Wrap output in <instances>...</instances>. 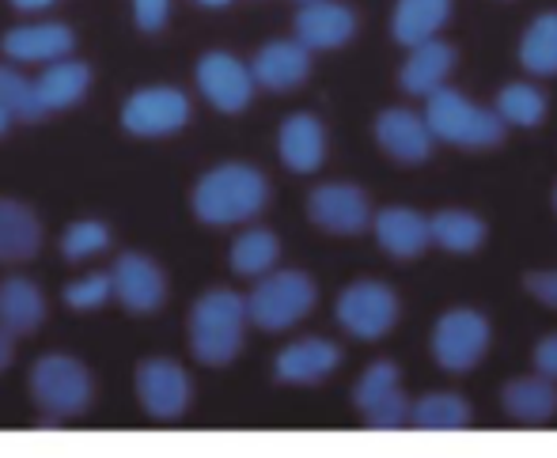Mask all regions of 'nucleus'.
I'll list each match as a JSON object with an SVG mask.
<instances>
[{"label":"nucleus","instance_id":"41","mask_svg":"<svg viewBox=\"0 0 557 458\" xmlns=\"http://www.w3.org/2000/svg\"><path fill=\"white\" fill-rule=\"evenodd\" d=\"M8 125H12V114H8V110L0 107V137H4V133H8Z\"/></svg>","mask_w":557,"mask_h":458},{"label":"nucleus","instance_id":"43","mask_svg":"<svg viewBox=\"0 0 557 458\" xmlns=\"http://www.w3.org/2000/svg\"><path fill=\"white\" fill-rule=\"evenodd\" d=\"M554 209H557V189H554Z\"/></svg>","mask_w":557,"mask_h":458},{"label":"nucleus","instance_id":"26","mask_svg":"<svg viewBox=\"0 0 557 458\" xmlns=\"http://www.w3.org/2000/svg\"><path fill=\"white\" fill-rule=\"evenodd\" d=\"M410 424L421 432H462L474 424V409L467 406V398L459 394H425L421 401H413Z\"/></svg>","mask_w":557,"mask_h":458},{"label":"nucleus","instance_id":"15","mask_svg":"<svg viewBox=\"0 0 557 458\" xmlns=\"http://www.w3.org/2000/svg\"><path fill=\"white\" fill-rule=\"evenodd\" d=\"M250 76H255V88L293 91L311 76V50L296 42V38L293 42H285V38L265 42L250 61Z\"/></svg>","mask_w":557,"mask_h":458},{"label":"nucleus","instance_id":"5","mask_svg":"<svg viewBox=\"0 0 557 458\" xmlns=\"http://www.w3.org/2000/svg\"><path fill=\"white\" fill-rule=\"evenodd\" d=\"M30 394L53 417H76L91 401V371L76 357L46 352L30 368Z\"/></svg>","mask_w":557,"mask_h":458},{"label":"nucleus","instance_id":"30","mask_svg":"<svg viewBox=\"0 0 557 458\" xmlns=\"http://www.w3.org/2000/svg\"><path fill=\"white\" fill-rule=\"evenodd\" d=\"M497 117L505 125H520V129H531L546 117V95L535 88V84H508V88L497 91Z\"/></svg>","mask_w":557,"mask_h":458},{"label":"nucleus","instance_id":"11","mask_svg":"<svg viewBox=\"0 0 557 458\" xmlns=\"http://www.w3.org/2000/svg\"><path fill=\"white\" fill-rule=\"evenodd\" d=\"M308 216L315 227L331 235H360L372 227V205L368 194L352 183H323L311 189Z\"/></svg>","mask_w":557,"mask_h":458},{"label":"nucleus","instance_id":"9","mask_svg":"<svg viewBox=\"0 0 557 458\" xmlns=\"http://www.w3.org/2000/svg\"><path fill=\"white\" fill-rule=\"evenodd\" d=\"M137 398L156 421H178L190 409L194 383L186 368L171 357H148L137 368Z\"/></svg>","mask_w":557,"mask_h":458},{"label":"nucleus","instance_id":"13","mask_svg":"<svg viewBox=\"0 0 557 458\" xmlns=\"http://www.w3.org/2000/svg\"><path fill=\"white\" fill-rule=\"evenodd\" d=\"M76 35L65 23H20V27L4 30L0 50L20 65H50V61L73 58Z\"/></svg>","mask_w":557,"mask_h":458},{"label":"nucleus","instance_id":"22","mask_svg":"<svg viewBox=\"0 0 557 458\" xmlns=\"http://www.w3.org/2000/svg\"><path fill=\"white\" fill-rule=\"evenodd\" d=\"M42 250V220L15 197H0V262L23 265Z\"/></svg>","mask_w":557,"mask_h":458},{"label":"nucleus","instance_id":"3","mask_svg":"<svg viewBox=\"0 0 557 458\" xmlns=\"http://www.w3.org/2000/svg\"><path fill=\"white\" fill-rule=\"evenodd\" d=\"M243 299H247V322H255L265 334H281V330H293L300 319H308L319 288L300 270H270L258 276L250 296Z\"/></svg>","mask_w":557,"mask_h":458},{"label":"nucleus","instance_id":"23","mask_svg":"<svg viewBox=\"0 0 557 458\" xmlns=\"http://www.w3.org/2000/svg\"><path fill=\"white\" fill-rule=\"evenodd\" d=\"M455 69V50L441 38H425V42L410 46V58H406L403 73H398V84H403L406 95H433L436 88H444L447 73Z\"/></svg>","mask_w":557,"mask_h":458},{"label":"nucleus","instance_id":"29","mask_svg":"<svg viewBox=\"0 0 557 458\" xmlns=\"http://www.w3.org/2000/svg\"><path fill=\"white\" fill-rule=\"evenodd\" d=\"M520 65L531 76H557V12H543L523 30Z\"/></svg>","mask_w":557,"mask_h":458},{"label":"nucleus","instance_id":"35","mask_svg":"<svg viewBox=\"0 0 557 458\" xmlns=\"http://www.w3.org/2000/svg\"><path fill=\"white\" fill-rule=\"evenodd\" d=\"M410 409H413L410 394H406L403 386H395V391L383 394L364 417L375 432H395V429H406V424H410Z\"/></svg>","mask_w":557,"mask_h":458},{"label":"nucleus","instance_id":"38","mask_svg":"<svg viewBox=\"0 0 557 458\" xmlns=\"http://www.w3.org/2000/svg\"><path fill=\"white\" fill-rule=\"evenodd\" d=\"M535 371L546 379H557V334L543 337V342L535 345Z\"/></svg>","mask_w":557,"mask_h":458},{"label":"nucleus","instance_id":"28","mask_svg":"<svg viewBox=\"0 0 557 458\" xmlns=\"http://www.w3.org/2000/svg\"><path fill=\"white\" fill-rule=\"evenodd\" d=\"M277 258H281L277 235H273L270 227H247V232L232 243L227 262H232V270L239 276H255L258 281L262 273L277 270Z\"/></svg>","mask_w":557,"mask_h":458},{"label":"nucleus","instance_id":"25","mask_svg":"<svg viewBox=\"0 0 557 458\" xmlns=\"http://www.w3.org/2000/svg\"><path fill=\"white\" fill-rule=\"evenodd\" d=\"M500 401H505L508 417H516L520 424H546L557 413V383L546 375L512 379Z\"/></svg>","mask_w":557,"mask_h":458},{"label":"nucleus","instance_id":"21","mask_svg":"<svg viewBox=\"0 0 557 458\" xmlns=\"http://www.w3.org/2000/svg\"><path fill=\"white\" fill-rule=\"evenodd\" d=\"M46 322V296L30 276L12 273L0 281V330L12 337L38 334Z\"/></svg>","mask_w":557,"mask_h":458},{"label":"nucleus","instance_id":"16","mask_svg":"<svg viewBox=\"0 0 557 458\" xmlns=\"http://www.w3.org/2000/svg\"><path fill=\"white\" fill-rule=\"evenodd\" d=\"M357 35V15L337 0H308L296 15V42L308 50H337Z\"/></svg>","mask_w":557,"mask_h":458},{"label":"nucleus","instance_id":"36","mask_svg":"<svg viewBox=\"0 0 557 458\" xmlns=\"http://www.w3.org/2000/svg\"><path fill=\"white\" fill-rule=\"evenodd\" d=\"M168 15H171V0H133V23L148 35L168 27Z\"/></svg>","mask_w":557,"mask_h":458},{"label":"nucleus","instance_id":"10","mask_svg":"<svg viewBox=\"0 0 557 458\" xmlns=\"http://www.w3.org/2000/svg\"><path fill=\"white\" fill-rule=\"evenodd\" d=\"M194 81H198V91L206 95L209 107H216L221 114H239V110H247L250 99H255L250 65H243V61L227 50L201 53L198 69H194Z\"/></svg>","mask_w":557,"mask_h":458},{"label":"nucleus","instance_id":"14","mask_svg":"<svg viewBox=\"0 0 557 458\" xmlns=\"http://www.w3.org/2000/svg\"><path fill=\"white\" fill-rule=\"evenodd\" d=\"M375 140L398 163H425L436 145V137L429 133L425 114H413V110L403 107H391L375 117Z\"/></svg>","mask_w":557,"mask_h":458},{"label":"nucleus","instance_id":"33","mask_svg":"<svg viewBox=\"0 0 557 458\" xmlns=\"http://www.w3.org/2000/svg\"><path fill=\"white\" fill-rule=\"evenodd\" d=\"M114 296L111 288V270L107 273H84L76 276L73 284H65L61 288V299H65V307H73V311H99V307L107 304V299Z\"/></svg>","mask_w":557,"mask_h":458},{"label":"nucleus","instance_id":"34","mask_svg":"<svg viewBox=\"0 0 557 458\" xmlns=\"http://www.w3.org/2000/svg\"><path fill=\"white\" fill-rule=\"evenodd\" d=\"M395 386H403V383H398V368L391 364V360H375V364L360 375L357 391H352V401H357L360 413H368V409H372L383 394L395 391Z\"/></svg>","mask_w":557,"mask_h":458},{"label":"nucleus","instance_id":"32","mask_svg":"<svg viewBox=\"0 0 557 458\" xmlns=\"http://www.w3.org/2000/svg\"><path fill=\"white\" fill-rule=\"evenodd\" d=\"M0 107L12 117H20V122H38V117H46L42 110H38L30 81L12 65H0Z\"/></svg>","mask_w":557,"mask_h":458},{"label":"nucleus","instance_id":"7","mask_svg":"<svg viewBox=\"0 0 557 458\" xmlns=\"http://www.w3.org/2000/svg\"><path fill=\"white\" fill-rule=\"evenodd\" d=\"M490 319L482 311H470V307H455V311L441 314L433 330V357L436 364L451 375H462V371L478 368L490 349Z\"/></svg>","mask_w":557,"mask_h":458},{"label":"nucleus","instance_id":"40","mask_svg":"<svg viewBox=\"0 0 557 458\" xmlns=\"http://www.w3.org/2000/svg\"><path fill=\"white\" fill-rule=\"evenodd\" d=\"M8 4H12L15 12H46V8H53L58 0H8Z\"/></svg>","mask_w":557,"mask_h":458},{"label":"nucleus","instance_id":"42","mask_svg":"<svg viewBox=\"0 0 557 458\" xmlns=\"http://www.w3.org/2000/svg\"><path fill=\"white\" fill-rule=\"evenodd\" d=\"M198 4H206V8H224V4H232V0H198Z\"/></svg>","mask_w":557,"mask_h":458},{"label":"nucleus","instance_id":"20","mask_svg":"<svg viewBox=\"0 0 557 458\" xmlns=\"http://www.w3.org/2000/svg\"><path fill=\"white\" fill-rule=\"evenodd\" d=\"M38 99V110L42 114H53V110H73L76 102H84V95L91 88V65L76 58H61L50 61L42 69V76L30 81Z\"/></svg>","mask_w":557,"mask_h":458},{"label":"nucleus","instance_id":"1","mask_svg":"<svg viewBox=\"0 0 557 458\" xmlns=\"http://www.w3.org/2000/svg\"><path fill=\"white\" fill-rule=\"evenodd\" d=\"M194 216L209 227H235L270 205V178L250 163H221L194 186Z\"/></svg>","mask_w":557,"mask_h":458},{"label":"nucleus","instance_id":"27","mask_svg":"<svg viewBox=\"0 0 557 458\" xmlns=\"http://www.w3.org/2000/svg\"><path fill=\"white\" fill-rule=\"evenodd\" d=\"M429 235L436 247L451 250V255H474L485 243V220L467 209H444L429 216Z\"/></svg>","mask_w":557,"mask_h":458},{"label":"nucleus","instance_id":"44","mask_svg":"<svg viewBox=\"0 0 557 458\" xmlns=\"http://www.w3.org/2000/svg\"><path fill=\"white\" fill-rule=\"evenodd\" d=\"M300 4H308V0H300Z\"/></svg>","mask_w":557,"mask_h":458},{"label":"nucleus","instance_id":"18","mask_svg":"<svg viewBox=\"0 0 557 458\" xmlns=\"http://www.w3.org/2000/svg\"><path fill=\"white\" fill-rule=\"evenodd\" d=\"M372 232H375V243H380L391 258H398V262L421 258L429 243H433V235H429V216H421L418 209H406V205H391V209L375 212Z\"/></svg>","mask_w":557,"mask_h":458},{"label":"nucleus","instance_id":"2","mask_svg":"<svg viewBox=\"0 0 557 458\" xmlns=\"http://www.w3.org/2000/svg\"><path fill=\"white\" fill-rule=\"evenodd\" d=\"M186 334H190V352L198 364H232L243 349V337H247V299L232 288L201 292L190 307V319H186Z\"/></svg>","mask_w":557,"mask_h":458},{"label":"nucleus","instance_id":"39","mask_svg":"<svg viewBox=\"0 0 557 458\" xmlns=\"http://www.w3.org/2000/svg\"><path fill=\"white\" fill-rule=\"evenodd\" d=\"M12 360H15V337L0 330V371H4L8 364H12Z\"/></svg>","mask_w":557,"mask_h":458},{"label":"nucleus","instance_id":"8","mask_svg":"<svg viewBox=\"0 0 557 458\" xmlns=\"http://www.w3.org/2000/svg\"><path fill=\"white\" fill-rule=\"evenodd\" d=\"M186 122H190V99L171 84H152V88L133 91L122 107V129L145 140L175 137Z\"/></svg>","mask_w":557,"mask_h":458},{"label":"nucleus","instance_id":"4","mask_svg":"<svg viewBox=\"0 0 557 458\" xmlns=\"http://www.w3.org/2000/svg\"><path fill=\"white\" fill-rule=\"evenodd\" d=\"M425 99V122L436 140H447L455 148H493L505 140V122L497 117V110L478 107L462 91L444 84V88H436Z\"/></svg>","mask_w":557,"mask_h":458},{"label":"nucleus","instance_id":"19","mask_svg":"<svg viewBox=\"0 0 557 458\" xmlns=\"http://www.w3.org/2000/svg\"><path fill=\"white\" fill-rule=\"evenodd\" d=\"M277 156L288 171L311 175L326 160V129L315 114H288L277 129Z\"/></svg>","mask_w":557,"mask_h":458},{"label":"nucleus","instance_id":"24","mask_svg":"<svg viewBox=\"0 0 557 458\" xmlns=\"http://www.w3.org/2000/svg\"><path fill=\"white\" fill-rule=\"evenodd\" d=\"M451 15V0H398L391 15V35L398 46H418L436 38Z\"/></svg>","mask_w":557,"mask_h":458},{"label":"nucleus","instance_id":"6","mask_svg":"<svg viewBox=\"0 0 557 458\" xmlns=\"http://www.w3.org/2000/svg\"><path fill=\"white\" fill-rule=\"evenodd\" d=\"M398 311H403V304H398L395 288L383 281L349 284V288L337 296V307H334L337 326L349 337H357V342H380V337H387L398 322Z\"/></svg>","mask_w":557,"mask_h":458},{"label":"nucleus","instance_id":"12","mask_svg":"<svg viewBox=\"0 0 557 458\" xmlns=\"http://www.w3.org/2000/svg\"><path fill=\"white\" fill-rule=\"evenodd\" d=\"M111 288H114L117 304L133 314H152L168 304V273H163L148 255H137V250L114 258Z\"/></svg>","mask_w":557,"mask_h":458},{"label":"nucleus","instance_id":"31","mask_svg":"<svg viewBox=\"0 0 557 458\" xmlns=\"http://www.w3.org/2000/svg\"><path fill=\"white\" fill-rule=\"evenodd\" d=\"M111 247V227L103 220H76V224L65 227L61 235V255L65 262H88V258L103 255Z\"/></svg>","mask_w":557,"mask_h":458},{"label":"nucleus","instance_id":"37","mask_svg":"<svg viewBox=\"0 0 557 458\" xmlns=\"http://www.w3.org/2000/svg\"><path fill=\"white\" fill-rule=\"evenodd\" d=\"M523 284H528V292L539 299V304H546V307H554V311H557V270L528 273V276H523Z\"/></svg>","mask_w":557,"mask_h":458},{"label":"nucleus","instance_id":"17","mask_svg":"<svg viewBox=\"0 0 557 458\" xmlns=\"http://www.w3.org/2000/svg\"><path fill=\"white\" fill-rule=\"evenodd\" d=\"M337 364H342V349L334 342H326V337H300V342H293L288 349L277 352L273 375L288 386H315Z\"/></svg>","mask_w":557,"mask_h":458}]
</instances>
